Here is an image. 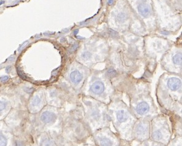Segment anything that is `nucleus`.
<instances>
[{
    "label": "nucleus",
    "mask_w": 182,
    "mask_h": 146,
    "mask_svg": "<svg viewBox=\"0 0 182 146\" xmlns=\"http://www.w3.org/2000/svg\"><path fill=\"white\" fill-rule=\"evenodd\" d=\"M70 78L71 81L75 84L79 83L81 82V81L83 79V75L82 74L77 70H74L73 71L70 75Z\"/></svg>",
    "instance_id": "39448f33"
},
{
    "label": "nucleus",
    "mask_w": 182,
    "mask_h": 146,
    "mask_svg": "<svg viewBox=\"0 0 182 146\" xmlns=\"http://www.w3.org/2000/svg\"><path fill=\"white\" fill-rule=\"evenodd\" d=\"M149 109L148 104L145 102H142L137 105L136 111L140 115H144L149 111Z\"/></svg>",
    "instance_id": "423d86ee"
},
{
    "label": "nucleus",
    "mask_w": 182,
    "mask_h": 146,
    "mask_svg": "<svg viewBox=\"0 0 182 146\" xmlns=\"http://www.w3.org/2000/svg\"><path fill=\"white\" fill-rule=\"evenodd\" d=\"M163 134L161 130H157L154 131L153 133V137L156 140H160L163 138Z\"/></svg>",
    "instance_id": "9d476101"
},
{
    "label": "nucleus",
    "mask_w": 182,
    "mask_h": 146,
    "mask_svg": "<svg viewBox=\"0 0 182 146\" xmlns=\"http://www.w3.org/2000/svg\"><path fill=\"white\" fill-rule=\"evenodd\" d=\"M5 107H6L5 104L2 101H0V111L4 110L5 109Z\"/></svg>",
    "instance_id": "aec40b11"
},
{
    "label": "nucleus",
    "mask_w": 182,
    "mask_h": 146,
    "mask_svg": "<svg viewBox=\"0 0 182 146\" xmlns=\"http://www.w3.org/2000/svg\"><path fill=\"white\" fill-rule=\"evenodd\" d=\"M173 62L175 65L181 66V54H177L173 57Z\"/></svg>",
    "instance_id": "9b49d317"
},
{
    "label": "nucleus",
    "mask_w": 182,
    "mask_h": 146,
    "mask_svg": "<svg viewBox=\"0 0 182 146\" xmlns=\"http://www.w3.org/2000/svg\"><path fill=\"white\" fill-rule=\"evenodd\" d=\"M56 119V115L50 112H44L41 116V121L45 123H49L51 122H53Z\"/></svg>",
    "instance_id": "f257e3e1"
},
{
    "label": "nucleus",
    "mask_w": 182,
    "mask_h": 146,
    "mask_svg": "<svg viewBox=\"0 0 182 146\" xmlns=\"http://www.w3.org/2000/svg\"><path fill=\"white\" fill-rule=\"evenodd\" d=\"M137 133L139 135H144L145 134V133H147L148 131V128L146 127V126H145L143 124H140L137 129Z\"/></svg>",
    "instance_id": "6e6552de"
},
{
    "label": "nucleus",
    "mask_w": 182,
    "mask_h": 146,
    "mask_svg": "<svg viewBox=\"0 0 182 146\" xmlns=\"http://www.w3.org/2000/svg\"><path fill=\"white\" fill-rule=\"evenodd\" d=\"M81 57L83 59H85V60H88L89 59V58L91 57V52L87 51V52H84L81 55Z\"/></svg>",
    "instance_id": "2eb2a0df"
},
{
    "label": "nucleus",
    "mask_w": 182,
    "mask_h": 146,
    "mask_svg": "<svg viewBox=\"0 0 182 146\" xmlns=\"http://www.w3.org/2000/svg\"><path fill=\"white\" fill-rule=\"evenodd\" d=\"M108 32H109L110 35L112 37L116 38V37H118V34L116 32L114 31L113 30H112V29H109V30H108Z\"/></svg>",
    "instance_id": "a211bd4d"
},
{
    "label": "nucleus",
    "mask_w": 182,
    "mask_h": 146,
    "mask_svg": "<svg viewBox=\"0 0 182 146\" xmlns=\"http://www.w3.org/2000/svg\"><path fill=\"white\" fill-rule=\"evenodd\" d=\"M77 38H81V39H83V38H84L81 37H77Z\"/></svg>",
    "instance_id": "bb28decb"
},
{
    "label": "nucleus",
    "mask_w": 182,
    "mask_h": 146,
    "mask_svg": "<svg viewBox=\"0 0 182 146\" xmlns=\"http://www.w3.org/2000/svg\"><path fill=\"white\" fill-rule=\"evenodd\" d=\"M28 43H29V41H25V43H23L20 47H19V49H18V51H21L26 46H27V45H28Z\"/></svg>",
    "instance_id": "6ab92c4d"
},
{
    "label": "nucleus",
    "mask_w": 182,
    "mask_h": 146,
    "mask_svg": "<svg viewBox=\"0 0 182 146\" xmlns=\"http://www.w3.org/2000/svg\"><path fill=\"white\" fill-rule=\"evenodd\" d=\"M78 32H79V30L78 29H76V30H75L74 31V32H73V34H74V35H77V33H78Z\"/></svg>",
    "instance_id": "393cba45"
},
{
    "label": "nucleus",
    "mask_w": 182,
    "mask_h": 146,
    "mask_svg": "<svg viewBox=\"0 0 182 146\" xmlns=\"http://www.w3.org/2000/svg\"><path fill=\"white\" fill-rule=\"evenodd\" d=\"M138 11L140 14L144 17H149L151 12V9L150 6L145 3H141L139 5Z\"/></svg>",
    "instance_id": "f03ea898"
},
{
    "label": "nucleus",
    "mask_w": 182,
    "mask_h": 146,
    "mask_svg": "<svg viewBox=\"0 0 182 146\" xmlns=\"http://www.w3.org/2000/svg\"><path fill=\"white\" fill-rule=\"evenodd\" d=\"M5 3V1L4 0H1V1H0V6H2V5H3Z\"/></svg>",
    "instance_id": "a878e982"
},
{
    "label": "nucleus",
    "mask_w": 182,
    "mask_h": 146,
    "mask_svg": "<svg viewBox=\"0 0 182 146\" xmlns=\"http://www.w3.org/2000/svg\"><path fill=\"white\" fill-rule=\"evenodd\" d=\"M168 86L172 91L178 90L181 85V82L180 80L177 78H171L168 80Z\"/></svg>",
    "instance_id": "7ed1b4c3"
},
{
    "label": "nucleus",
    "mask_w": 182,
    "mask_h": 146,
    "mask_svg": "<svg viewBox=\"0 0 182 146\" xmlns=\"http://www.w3.org/2000/svg\"><path fill=\"white\" fill-rule=\"evenodd\" d=\"M7 145V141L3 137L0 136V146H6Z\"/></svg>",
    "instance_id": "f3484780"
},
{
    "label": "nucleus",
    "mask_w": 182,
    "mask_h": 146,
    "mask_svg": "<svg viewBox=\"0 0 182 146\" xmlns=\"http://www.w3.org/2000/svg\"><path fill=\"white\" fill-rule=\"evenodd\" d=\"M128 17V16L127 14L124 13V12H121L120 14H118V16H117V19L119 22H124Z\"/></svg>",
    "instance_id": "f8f14e48"
},
{
    "label": "nucleus",
    "mask_w": 182,
    "mask_h": 146,
    "mask_svg": "<svg viewBox=\"0 0 182 146\" xmlns=\"http://www.w3.org/2000/svg\"><path fill=\"white\" fill-rule=\"evenodd\" d=\"M101 146H112V143L110 139L107 137H101L99 139Z\"/></svg>",
    "instance_id": "1a4fd4ad"
},
{
    "label": "nucleus",
    "mask_w": 182,
    "mask_h": 146,
    "mask_svg": "<svg viewBox=\"0 0 182 146\" xmlns=\"http://www.w3.org/2000/svg\"><path fill=\"white\" fill-rule=\"evenodd\" d=\"M116 116H117L118 120L119 122H124L129 118L128 113L124 110H121L118 111L117 113Z\"/></svg>",
    "instance_id": "0eeeda50"
},
{
    "label": "nucleus",
    "mask_w": 182,
    "mask_h": 146,
    "mask_svg": "<svg viewBox=\"0 0 182 146\" xmlns=\"http://www.w3.org/2000/svg\"><path fill=\"white\" fill-rule=\"evenodd\" d=\"M8 80H9V77L8 76H3L1 78V79H0V80H1V81L2 82H6Z\"/></svg>",
    "instance_id": "4be33fe9"
},
{
    "label": "nucleus",
    "mask_w": 182,
    "mask_h": 146,
    "mask_svg": "<svg viewBox=\"0 0 182 146\" xmlns=\"http://www.w3.org/2000/svg\"><path fill=\"white\" fill-rule=\"evenodd\" d=\"M17 73H18V75H19V77L21 78H22L23 80H27V77L25 76V75L23 73V72L19 69V68H17Z\"/></svg>",
    "instance_id": "dca6fc26"
},
{
    "label": "nucleus",
    "mask_w": 182,
    "mask_h": 146,
    "mask_svg": "<svg viewBox=\"0 0 182 146\" xmlns=\"http://www.w3.org/2000/svg\"><path fill=\"white\" fill-rule=\"evenodd\" d=\"M113 2H114V0H108V5H113Z\"/></svg>",
    "instance_id": "b1692460"
},
{
    "label": "nucleus",
    "mask_w": 182,
    "mask_h": 146,
    "mask_svg": "<svg viewBox=\"0 0 182 146\" xmlns=\"http://www.w3.org/2000/svg\"><path fill=\"white\" fill-rule=\"evenodd\" d=\"M41 102V99L38 96H36L35 97H34V98L33 99L32 101V105L35 107V106H37Z\"/></svg>",
    "instance_id": "ddd939ff"
},
{
    "label": "nucleus",
    "mask_w": 182,
    "mask_h": 146,
    "mask_svg": "<svg viewBox=\"0 0 182 146\" xmlns=\"http://www.w3.org/2000/svg\"><path fill=\"white\" fill-rule=\"evenodd\" d=\"M11 66H8L7 67H6V72H9L10 71H11Z\"/></svg>",
    "instance_id": "5701e85b"
},
{
    "label": "nucleus",
    "mask_w": 182,
    "mask_h": 146,
    "mask_svg": "<svg viewBox=\"0 0 182 146\" xmlns=\"http://www.w3.org/2000/svg\"><path fill=\"white\" fill-rule=\"evenodd\" d=\"M107 73V75L110 78H113V77H115L117 75V72L113 69H110L109 70H108Z\"/></svg>",
    "instance_id": "4468645a"
},
{
    "label": "nucleus",
    "mask_w": 182,
    "mask_h": 146,
    "mask_svg": "<svg viewBox=\"0 0 182 146\" xmlns=\"http://www.w3.org/2000/svg\"><path fill=\"white\" fill-rule=\"evenodd\" d=\"M77 47H78V45H77V44H74V45H73L72 47L71 48V52H73V51H76V50L77 49Z\"/></svg>",
    "instance_id": "412c9836"
},
{
    "label": "nucleus",
    "mask_w": 182,
    "mask_h": 146,
    "mask_svg": "<svg viewBox=\"0 0 182 146\" xmlns=\"http://www.w3.org/2000/svg\"><path fill=\"white\" fill-rule=\"evenodd\" d=\"M91 90L92 91L96 94H100L101 93H102L105 90V86H104V84H103V83H101V81H97L94 82L92 86H91Z\"/></svg>",
    "instance_id": "20e7f679"
}]
</instances>
